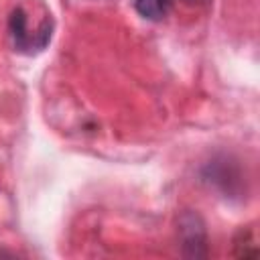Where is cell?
I'll use <instances>...</instances> for the list:
<instances>
[{"mask_svg":"<svg viewBox=\"0 0 260 260\" xmlns=\"http://www.w3.org/2000/svg\"><path fill=\"white\" fill-rule=\"evenodd\" d=\"M10 26V35H12V43L14 49L20 53H35V51H43L49 41H51V16H47L45 20H41L32 30L28 26V14L22 6H16L10 14L8 20Z\"/></svg>","mask_w":260,"mask_h":260,"instance_id":"cell-1","label":"cell"},{"mask_svg":"<svg viewBox=\"0 0 260 260\" xmlns=\"http://www.w3.org/2000/svg\"><path fill=\"white\" fill-rule=\"evenodd\" d=\"M181 254L185 258H205L207 256V228L197 211L185 209L177 219Z\"/></svg>","mask_w":260,"mask_h":260,"instance_id":"cell-2","label":"cell"},{"mask_svg":"<svg viewBox=\"0 0 260 260\" xmlns=\"http://www.w3.org/2000/svg\"><path fill=\"white\" fill-rule=\"evenodd\" d=\"M205 181H209L213 187H217L221 193H228V195L238 193V189L242 185L240 175L236 173V169H230L228 160L209 162V167L205 171Z\"/></svg>","mask_w":260,"mask_h":260,"instance_id":"cell-3","label":"cell"},{"mask_svg":"<svg viewBox=\"0 0 260 260\" xmlns=\"http://www.w3.org/2000/svg\"><path fill=\"white\" fill-rule=\"evenodd\" d=\"M134 8L146 20H162L169 14L171 0H134Z\"/></svg>","mask_w":260,"mask_h":260,"instance_id":"cell-4","label":"cell"},{"mask_svg":"<svg viewBox=\"0 0 260 260\" xmlns=\"http://www.w3.org/2000/svg\"><path fill=\"white\" fill-rule=\"evenodd\" d=\"M185 4H191V6H203V4H207L209 0H183Z\"/></svg>","mask_w":260,"mask_h":260,"instance_id":"cell-5","label":"cell"}]
</instances>
